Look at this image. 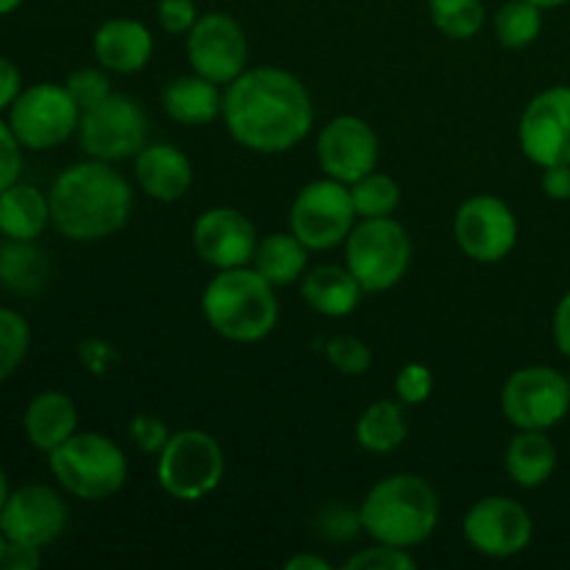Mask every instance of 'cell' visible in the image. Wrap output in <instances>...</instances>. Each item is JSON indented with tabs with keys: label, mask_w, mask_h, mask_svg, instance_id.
Masks as SVG:
<instances>
[{
	"label": "cell",
	"mask_w": 570,
	"mask_h": 570,
	"mask_svg": "<svg viewBox=\"0 0 570 570\" xmlns=\"http://www.w3.org/2000/svg\"><path fill=\"white\" fill-rule=\"evenodd\" d=\"M48 468L65 493L81 501H104L128 482L126 451L100 432H76L48 454Z\"/></svg>",
	"instance_id": "obj_5"
},
{
	"label": "cell",
	"mask_w": 570,
	"mask_h": 570,
	"mask_svg": "<svg viewBox=\"0 0 570 570\" xmlns=\"http://www.w3.org/2000/svg\"><path fill=\"white\" fill-rule=\"evenodd\" d=\"M50 226V198L33 184H11L0 193V234L6 239H31L42 237Z\"/></svg>",
	"instance_id": "obj_25"
},
{
	"label": "cell",
	"mask_w": 570,
	"mask_h": 570,
	"mask_svg": "<svg viewBox=\"0 0 570 570\" xmlns=\"http://www.w3.org/2000/svg\"><path fill=\"white\" fill-rule=\"evenodd\" d=\"M22 432L28 443L45 454L67 443L78 432V410L70 395L59 390H45L33 395L22 412Z\"/></svg>",
	"instance_id": "obj_21"
},
{
	"label": "cell",
	"mask_w": 570,
	"mask_h": 570,
	"mask_svg": "<svg viewBox=\"0 0 570 570\" xmlns=\"http://www.w3.org/2000/svg\"><path fill=\"white\" fill-rule=\"evenodd\" d=\"M50 198V223L72 243H100L128 223L134 193L126 176L109 161L87 159L56 176Z\"/></svg>",
	"instance_id": "obj_2"
},
{
	"label": "cell",
	"mask_w": 570,
	"mask_h": 570,
	"mask_svg": "<svg viewBox=\"0 0 570 570\" xmlns=\"http://www.w3.org/2000/svg\"><path fill=\"white\" fill-rule=\"evenodd\" d=\"M360 515L373 543L415 549L432 538L440 523L438 490L417 473H393L367 490Z\"/></svg>",
	"instance_id": "obj_3"
},
{
	"label": "cell",
	"mask_w": 570,
	"mask_h": 570,
	"mask_svg": "<svg viewBox=\"0 0 570 570\" xmlns=\"http://www.w3.org/2000/svg\"><path fill=\"white\" fill-rule=\"evenodd\" d=\"M6 546H9V540H6V534L0 532V562H3V554H6Z\"/></svg>",
	"instance_id": "obj_50"
},
{
	"label": "cell",
	"mask_w": 570,
	"mask_h": 570,
	"mask_svg": "<svg viewBox=\"0 0 570 570\" xmlns=\"http://www.w3.org/2000/svg\"><path fill=\"white\" fill-rule=\"evenodd\" d=\"M454 239L462 254L482 265L507 259L518 245V217L499 195H473L456 209Z\"/></svg>",
	"instance_id": "obj_12"
},
{
	"label": "cell",
	"mask_w": 570,
	"mask_h": 570,
	"mask_svg": "<svg viewBox=\"0 0 570 570\" xmlns=\"http://www.w3.org/2000/svg\"><path fill=\"white\" fill-rule=\"evenodd\" d=\"M220 117L234 142L276 156L309 137L315 106L298 76L282 67H254L228 83Z\"/></svg>",
	"instance_id": "obj_1"
},
{
	"label": "cell",
	"mask_w": 570,
	"mask_h": 570,
	"mask_svg": "<svg viewBox=\"0 0 570 570\" xmlns=\"http://www.w3.org/2000/svg\"><path fill=\"white\" fill-rule=\"evenodd\" d=\"M78 354H81L83 367L95 376H106L120 365V354L115 351V345L104 343V340H87V343H81Z\"/></svg>",
	"instance_id": "obj_41"
},
{
	"label": "cell",
	"mask_w": 570,
	"mask_h": 570,
	"mask_svg": "<svg viewBox=\"0 0 570 570\" xmlns=\"http://www.w3.org/2000/svg\"><path fill=\"white\" fill-rule=\"evenodd\" d=\"M356 226L351 187L334 178H317L301 187L289 206V232L309 250H332Z\"/></svg>",
	"instance_id": "obj_10"
},
{
	"label": "cell",
	"mask_w": 570,
	"mask_h": 570,
	"mask_svg": "<svg viewBox=\"0 0 570 570\" xmlns=\"http://www.w3.org/2000/svg\"><path fill=\"white\" fill-rule=\"evenodd\" d=\"M22 173V145L14 137L11 126L0 120V193L9 189L11 184L20 181Z\"/></svg>",
	"instance_id": "obj_39"
},
{
	"label": "cell",
	"mask_w": 570,
	"mask_h": 570,
	"mask_svg": "<svg viewBox=\"0 0 570 570\" xmlns=\"http://www.w3.org/2000/svg\"><path fill=\"white\" fill-rule=\"evenodd\" d=\"M9 476H6V471L3 468H0V510H3V504H6V499H9Z\"/></svg>",
	"instance_id": "obj_47"
},
{
	"label": "cell",
	"mask_w": 570,
	"mask_h": 570,
	"mask_svg": "<svg viewBox=\"0 0 570 570\" xmlns=\"http://www.w3.org/2000/svg\"><path fill=\"white\" fill-rule=\"evenodd\" d=\"M81 106L65 83H31L9 106V126L26 150H53L78 134Z\"/></svg>",
	"instance_id": "obj_8"
},
{
	"label": "cell",
	"mask_w": 570,
	"mask_h": 570,
	"mask_svg": "<svg viewBox=\"0 0 570 570\" xmlns=\"http://www.w3.org/2000/svg\"><path fill=\"white\" fill-rule=\"evenodd\" d=\"M50 262L37 239H6L0 245V284L14 295H33L48 284Z\"/></svg>",
	"instance_id": "obj_27"
},
{
	"label": "cell",
	"mask_w": 570,
	"mask_h": 570,
	"mask_svg": "<svg viewBox=\"0 0 570 570\" xmlns=\"http://www.w3.org/2000/svg\"><path fill=\"white\" fill-rule=\"evenodd\" d=\"M345 267L365 293L399 287L412 262V237L395 217L360 220L345 237Z\"/></svg>",
	"instance_id": "obj_6"
},
{
	"label": "cell",
	"mask_w": 570,
	"mask_h": 570,
	"mask_svg": "<svg viewBox=\"0 0 570 570\" xmlns=\"http://www.w3.org/2000/svg\"><path fill=\"white\" fill-rule=\"evenodd\" d=\"M65 87L76 98V104L81 106V111H87L111 95L109 70L106 67H81V70L67 76Z\"/></svg>",
	"instance_id": "obj_35"
},
{
	"label": "cell",
	"mask_w": 570,
	"mask_h": 570,
	"mask_svg": "<svg viewBox=\"0 0 570 570\" xmlns=\"http://www.w3.org/2000/svg\"><path fill=\"white\" fill-rule=\"evenodd\" d=\"M504 468L518 488H543L557 471V445L540 429H518L507 445Z\"/></svg>",
	"instance_id": "obj_24"
},
{
	"label": "cell",
	"mask_w": 570,
	"mask_h": 570,
	"mask_svg": "<svg viewBox=\"0 0 570 570\" xmlns=\"http://www.w3.org/2000/svg\"><path fill=\"white\" fill-rule=\"evenodd\" d=\"M518 142L538 167L570 165V87H549L529 100L518 122Z\"/></svg>",
	"instance_id": "obj_15"
},
{
	"label": "cell",
	"mask_w": 570,
	"mask_h": 570,
	"mask_svg": "<svg viewBox=\"0 0 570 570\" xmlns=\"http://www.w3.org/2000/svg\"><path fill=\"white\" fill-rule=\"evenodd\" d=\"M301 298L323 317H348L360 306L362 284L345 265H317L301 278Z\"/></svg>",
	"instance_id": "obj_22"
},
{
	"label": "cell",
	"mask_w": 570,
	"mask_h": 570,
	"mask_svg": "<svg viewBox=\"0 0 570 570\" xmlns=\"http://www.w3.org/2000/svg\"><path fill=\"white\" fill-rule=\"evenodd\" d=\"M92 53L100 67L120 76H131L154 59V33L131 17H111L95 31Z\"/></svg>",
	"instance_id": "obj_20"
},
{
	"label": "cell",
	"mask_w": 570,
	"mask_h": 570,
	"mask_svg": "<svg viewBox=\"0 0 570 570\" xmlns=\"http://www.w3.org/2000/svg\"><path fill=\"white\" fill-rule=\"evenodd\" d=\"M31 348V326L20 312L0 306V384L14 376Z\"/></svg>",
	"instance_id": "obj_32"
},
{
	"label": "cell",
	"mask_w": 570,
	"mask_h": 570,
	"mask_svg": "<svg viewBox=\"0 0 570 570\" xmlns=\"http://www.w3.org/2000/svg\"><path fill=\"white\" fill-rule=\"evenodd\" d=\"M161 109L178 126H209L223 115L220 83L189 72L178 76L161 89Z\"/></svg>",
	"instance_id": "obj_23"
},
{
	"label": "cell",
	"mask_w": 570,
	"mask_h": 570,
	"mask_svg": "<svg viewBox=\"0 0 570 570\" xmlns=\"http://www.w3.org/2000/svg\"><path fill=\"white\" fill-rule=\"evenodd\" d=\"M156 17H159V26L167 33H184L187 37L189 28L198 22V6L195 0H159L156 6Z\"/></svg>",
	"instance_id": "obj_40"
},
{
	"label": "cell",
	"mask_w": 570,
	"mask_h": 570,
	"mask_svg": "<svg viewBox=\"0 0 570 570\" xmlns=\"http://www.w3.org/2000/svg\"><path fill=\"white\" fill-rule=\"evenodd\" d=\"M543 31V9L529 0H507L493 14V33L501 48L523 50Z\"/></svg>",
	"instance_id": "obj_29"
},
{
	"label": "cell",
	"mask_w": 570,
	"mask_h": 570,
	"mask_svg": "<svg viewBox=\"0 0 570 570\" xmlns=\"http://www.w3.org/2000/svg\"><path fill=\"white\" fill-rule=\"evenodd\" d=\"M434 390V376L423 362H406L404 367L395 376V395H399L401 404H426L432 399Z\"/></svg>",
	"instance_id": "obj_37"
},
{
	"label": "cell",
	"mask_w": 570,
	"mask_h": 570,
	"mask_svg": "<svg viewBox=\"0 0 570 570\" xmlns=\"http://www.w3.org/2000/svg\"><path fill=\"white\" fill-rule=\"evenodd\" d=\"M193 161L181 148L167 142H148L134 156V181L159 204H176L193 187Z\"/></svg>",
	"instance_id": "obj_19"
},
{
	"label": "cell",
	"mask_w": 570,
	"mask_h": 570,
	"mask_svg": "<svg viewBox=\"0 0 570 570\" xmlns=\"http://www.w3.org/2000/svg\"><path fill=\"white\" fill-rule=\"evenodd\" d=\"M326 360L343 376H365L373 365V351L365 340L340 334V337H332L326 343Z\"/></svg>",
	"instance_id": "obj_33"
},
{
	"label": "cell",
	"mask_w": 570,
	"mask_h": 570,
	"mask_svg": "<svg viewBox=\"0 0 570 570\" xmlns=\"http://www.w3.org/2000/svg\"><path fill=\"white\" fill-rule=\"evenodd\" d=\"M551 332H554L557 348L562 351V356L570 360V289L560 298L554 309V321H551Z\"/></svg>",
	"instance_id": "obj_45"
},
{
	"label": "cell",
	"mask_w": 570,
	"mask_h": 570,
	"mask_svg": "<svg viewBox=\"0 0 570 570\" xmlns=\"http://www.w3.org/2000/svg\"><path fill=\"white\" fill-rule=\"evenodd\" d=\"M356 443L367 454H393L410 438V423L399 401H373L356 421Z\"/></svg>",
	"instance_id": "obj_28"
},
{
	"label": "cell",
	"mask_w": 570,
	"mask_h": 570,
	"mask_svg": "<svg viewBox=\"0 0 570 570\" xmlns=\"http://www.w3.org/2000/svg\"><path fill=\"white\" fill-rule=\"evenodd\" d=\"M187 59L193 72L228 87L248 70V37L245 28L223 11L200 14L187 33Z\"/></svg>",
	"instance_id": "obj_14"
},
{
	"label": "cell",
	"mask_w": 570,
	"mask_h": 570,
	"mask_svg": "<svg viewBox=\"0 0 570 570\" xmlns=\"http://www.w3.org/2000/svg\"><path fill=\"white\" fill-rule=\"evenodd\" d=\"M128 434H131L134 445L148 456H159L167 440L173 438L170 426L159 415H154V412H139V415H134L131 423H128Z\"/></svg>",
	"instance_id": "obj_38"
},
{
	"label": "cell",
	"mask_w": 570,
	"mask_h": 570,
	"mask_svg": "<svg viewBox=\"0 0 570 570\" xmlns=\"http://www.w3.org/2000/svg\"><path fill=\"white\" fill-rule=\"evenodd\" d=\"M429 14L434 28L454 42L479 37L488 22V9L482 0H429Z\"/></svg>",
	"instance_id": "obj_30"
},
{
	"label": "cell",
	"mask_w": 570,
	"mask_h": 570,
	"mask_svg": "<svg viewBox=\"0 0 570 570\" xmlns=\"http://www.w3.org/2000/svg\"><path fill=\"white\" fill-rule=\"evenodd\" d=\"M351 198H354V209L360 220L393 217L401 204V187L393 176L373 170L362 176L360 181L351 184Z\"/></svg>",
	"instance_id": "obj_31"
},
{
	"label": "cell",
	"mask_w": 570,
	"mask_h": 570,
	"mask_svg": "<svg viewBox=\"0 0 570 570\" xmlns=\"http://www.w3.org/2000/svg\"><path fill=\"white\" fill-rule=\"evenodd\" d=\"M570 410V382L549 365H527L512 373L501 390V412L515 429H540L566 421Z\"/></svg>",
	"instance_id": "obj_11"
},
{
	"label": "cell",
	"mask_w": 570,
	"mask_h": 570,
	"mask_svg": "<svg viewBox=\"0 0 570 570\" xmlns=\"http://www.w3.org/2000/svg\"><path fill=\"white\" fill-rule=\"evenodd\" d=\"M226 476V451L204 429H181L156 456L159 488L176 501H200Z\"/></svg>",
	"instance_id": "obj_7"
},
{
	"label": "cell",
	"mask_w": 570,
	"mask_h": 570,
	"mask_svg": "<svg viewBox=\"0 0 570 570\" xmlns=\"http://www.w3.org/2000/svg\"><path fill=\"white\" fill-rule=\"evenodd\" d=\"M22 3H26V0H0V17L11 14V11H17V9H20Z\"/></svg>",
	"instance_id": "obj_48"
},
{
	"label": "cell",
	"mask_w": 570,
	"mask_h": 570,
	"mask_svg": "<svg viewBox=\"0 0 570 570\" xmlns=\"http://www.w3.org/2000/svg\"><path fill=\"white\" fill-rule=\"evenodd\" d=\"M39 566H42V549H37V546H26V543H11V540H9L0 568H6V570H33Z\"/></svg>",
	"instance_id": "obj_42"
},
{
	"label": "cell",
	"mask_w": 570,
	"mask_h": 570,
	"mask_svg": "<svg viewBox=\"0 0 570 570\" xmlns=\"http://www.w3.org/2000/svg\"><path fill=\"white\" fill-rule=\"evenodd\" d=\"M417 568V560L410 554V549L399 546L376 543L371 549H362L345 560V570H412Z\"/></svg>",
	"instance_id": "obj_36"
},
{
	"label": "cell",
	"mask_w": 570,
	"mask_h": 570,
	"mask_svg": "<svg viewBox=\"0 0 570 570\" xmlns=\"http://www.w3.org/2000/svg\"><path fill=\"white\" fill-rule=\"evenodd\" d=\"M529 3H534V6H540V9H560V6H566V3H570V0H529Z\"/></svg>",
	"instance_id": "obj_49"
},
{
	"label": "cell",
	"mask_w": 570,
	"mask_h": 570,
	"mask_svg": "<svg viewBox=\"0 0 570 570\" xmlns=\"http://www.w3.org/2000/svg\"><path fill=\"white\" fill-rule=\"evenodd\" d=\"M309 254L312 250L293 232H273L259 239L250 267L278 289L304 278L309 271Z\"/></svg>",
	"instance_id": "obj_26"
},
{
	"label": "cell",
	"mask_w": 570,
	"mask_h": 570,
	"mask_svg": "<svg viewBox=\"0 0 570 570\" xmlns=\"http://www.w3.org/2000/svg\"><path fill=\"white\" fill-rule=\"evenodd\" d=\"M284 568L287 570H332V562L323 560V557H315V554H295L289 557L287 562H284Z\"/></svg>",
	"instance_id": "obj_46"
},
{
	"label": "cell",
	"mask_w": 570,
	"mask_h": 570,
	"mask_svg": "<svg viewBox=\"0 0 570 570\" xmlns=\"http://www.w3.org/2000/svg\"><path fill=\"white\" fill-rule=\"evenodd\" d=\"M317 161L328 178L343 184L360 181L376 170L379 137L367 120L356 115H340L317 134Z\"/></svg>",
	"instance_id": "obj_17"
},
{
	"label": "cell",
	"mask_w": 570,
	"mask_h": 570,
	"mask_svg": "<svg viewBox=\"0 0 570 570\" xmlns=\"http://www.w3.org/2000/svg\"><path fill=\"white\" fill-rule=\"evenodd\" d=\"M462 532L473 551L490 560L523 554L534 538V521L521 501L510 495H488L468 510Z\"/></svg>",
	"instance_id": "obj_13"
},
{
	"label": "cell",
	"mask_w": 570,
	"mask_h": 570,
	"mask_svg": "<svg viewBox=\"0 0 570 570\" xmlns=\"http://www.w3.org/2000/svg\"><path fill=\"white\" fill-rule=\"evenodd\" d=\"M20 92H22L20 67H17L11 59H6V56H0V111L9 109Z\"/></svg>",
	"instance_id": "obj_44"
},
{
	"label": "cell",
	"mask_w": 570,
	"mask_h": 570,
	"mask_svg": "<svg viewBox=\"0 0 570 570\" xmlns=\"http://www.w3.org/2000/svg\"><path fill=\"white\" fill-rule=\"evenodd\" d=\"M193 245L209 267L232 271V267L250 265L259 234L245 212L234 206H212L195 220Z\"/></svg>",
	"instance_id": "obj_18"
},
{
	"label": "cell",
	"mask_w": 570,
	"mask_h": 570,
	"mask_svg": "<svg viewBox=\"0 0 570 570\" xmlns=\"http://www.w3.org/2000/svg\"><path fill=\"white\" fill-rule=\"evenodd\" d=\"M70 523V507L59 490L48 484H22L11 490L0 510V532L11 543L45 549L65 534Z\"/></svg>",
	"instance_id": "obj_16"
},
{
	"label": "cell",
	"mask_w": 570,
	"mask_h": 570,
	"mask_svg": "<svg viewBox=\"0 0 570 570\" xmlns=\"http://www.w3.org/2000/svg\"><path fill=\"white\" fill-rule=\"evenodd\" d=\"M78 142L89 159L126 161L148 145V117L134 98L111 92L92 109L81 111Z\"/></svg>",
	"instance_id": "obj_9"
},
{
	"label": "cell",
	"mask_w": 570,
	"mask_h": 570,
	"mask_svg": "<svg viewBox=\"0 0 570 570\" xmlns=\"http://www.w3.org/2000/svg\"><path fill=\"white\" fill-rule=\"evenodd\" d=\"M315 532L328 543H348L356 534H362V515L360 510H351L348 504H326L315 515Z\"/></svg>",
	"instance_id": "obj_34"
},
{
	"label": "cell",
	"mask_w": 570,
	"mask_h": 570,
	"mask_svg": "<svg viewBox=\"0 0 570 570\" xmlns=\"http://www.w3.org/2000/svg\"><path fill=\"white\" fill-rule=\"evenodd\" d=\"M546 198L551 200H570V165H551L543 167V178H540Z\"/></svg>",
	"instance_id": "obj_43"
},
{
	"label": "cell",
	"mask_w": 570,
	"mask_h": 570,
	"mask_svg": "<svg viewBox=\"0 0 570 570\" xmlns=\"http://www.w3.org/2000/svg\"><path fill=\"white\" fill-rule=\"evenodd\" d=\"M200 312L228 343H259L278 323L276 287L250 265L217 271L200 295Z\"/></svg>",
	"instance_id": "obj_4"
}]
</instances>
